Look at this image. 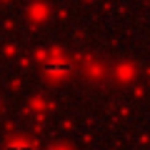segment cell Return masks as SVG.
I'll return each mask as SVG.
<instances>
[{"label":"cell","instance_id":"6da1fadb","mask_svg":"<svg viewBox=\"0 0 150 150\" xmlns=\"http://www.w3.org/2000/svg\"><path fill=\"white\" fill-rule=\"evenodd\" d=\"M5 150H30L28 145H10V148H5Z\"/></svg>","mask_w":150,"mask_h":150}]
</instances>
